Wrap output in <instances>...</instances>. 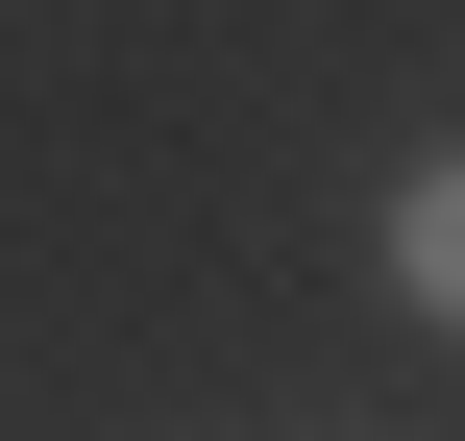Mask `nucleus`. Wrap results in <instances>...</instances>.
I'll return each instance as SVG.
<instances>
[{
	"label": "nucleus",
	"mask_w": 465,
	"mask_h": 441,
	"mask_svg": "<svg viewBox=\"0 0 465 441\" xmlns=\"http://www.w3.org/2000/svg\"><path fill=\"white\" fill-rule=\"evenodd\" d=\"M392 295H417V319H465V147L392 196Z\"/></svg>",
	"instance_id": "f257e3e1"
}]
</instances>
